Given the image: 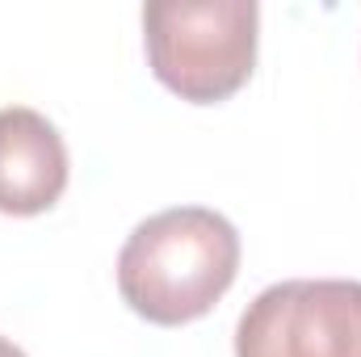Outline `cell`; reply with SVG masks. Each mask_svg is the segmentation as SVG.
<instances>
[{
  "instance_id": "obj_1",
  "label": "cell",
  "mask_w": 361,
  "mask_h": 357,
  "mask_svg": "<svg viewBox=\"0 0 361 357\" xmlns=\"http://www.w3.org/2000/svg\"><path fill=\"white\" fill-rule=\"evenodd\" d=\"M240 273V231L210 206H173L143 219L118 253L122 303L156 324L202 320Z\"/></svg>"
},
{
  "instance_id": "obj_2",
  "label": "cell",
  "mask_w": 361,
  "mask_h": 357,
  "mask_svg": "<svg viewBox=\"0 0 361 357\" xmlns=\"http://www.w3.org/2000/svg\"><path fill=\"white\" fill-rule=\"evenodd\" d=\"M257 0H152L143 47L152 76L189 105H219L257 68Z\"/></svg>"
},
{
  "instance_id": "obj_3",
  "label": "cell",
  "mask_w": 361,
  "mask_h": 357,
  "mask_svg": "<svg viewBox=\"0 0 361 357\" xmlns=\"http://www.w3.org/2000/svg\"><path fill=\"white\" fill-rule=\"evenodd\" d=\"M235 357H361V282L290 277L235 324Z\"/></svg>"
},
{
  "instance_id": "obj_4",
  "label": "cell",
  "mask_w": 361,
  "mask_h": 357,
  "mask_svg": "<svg viewBox=\"0 0 361 357\" xmlns=\"http://www.w3.org/2000/svg\"><path fill=\"white\" fill-rule=\"evenodd\" d=\"M72 177L68 143L59 126L30 109L4 105L0 109V214L30 219L51 210Z\"/></svg>"
},
{
  "instance_id": "obj_5",
  "label": "cell",
  "mask_w": 361,
  "mask_h": 357,
  "mask_svg": "<svg viewBox=\"0 0 361 357\" xmlns=\"http://www.w3.org/2000/svg\"><path fill=\"white\" fill-rule=\"evenodd\" d=\"M0 357H25V353H21V349L8 341V337H0Z\"/></svg>"
}]
</instances>
